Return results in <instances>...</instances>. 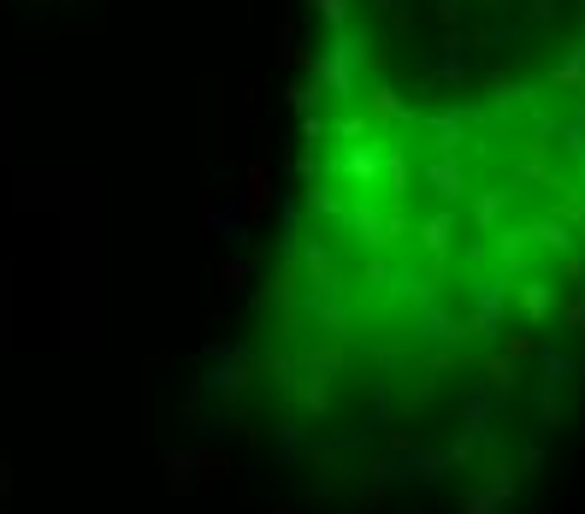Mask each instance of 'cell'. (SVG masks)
<instances>
[{"mask_svg":"<svg viewBox=\"0 0 585 514\" xmlns=\"http://www.w3.org/2000/svg\"><path fill=\"white\" fill-rule=\"evenodd\" d=\"M302 160L408 343L497 355L585 302V0H314Z\"/></svg>","mask_w":585,"mask_h":514,"instance_id":"cell-1","label":"cell"}]
</instances>
